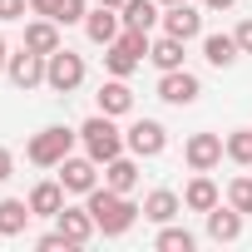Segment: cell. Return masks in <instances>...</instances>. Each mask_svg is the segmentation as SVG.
<instances>
[{
  "label": "cell",
  "instance_id": "4316f807",
  "mask_svg": "<svg viewBox=\"0 0 252 252\" xmlns=\"http://www.w3.org/2000/svg\"><path fill=\"white\" fill-rule=\"evenodd\" d=\"M227 158L232 163H252V129H237V134H227Z\"/></svg>",
  "mask_w": 252,
  "mask_h": 252
},
{
  "label": "cell",
  "instance_id": "9a60e30c",
  "mask_svg": "<svg viewBox=\"0 0 252 252\" xmlns=\"http://www.w3.org/2000/svg\"><path fill=\"white\" fill-rule=\"evenodd\" d=\"M60 208H64V183H60V178H55V183L45 178V183L30 188V213H35V218H60Z\"/></svg>",
  "mask_w": 252,
  "mask_h": 252
},
{
  "label": "cell",
  "instance_id": "4dcf8cb0",
  "mask_svg": "<svg viewBox=\"0 0 252 252\" xmlns=\"http://www.w3.org/2000/svg\"><path fill=\"white\" fill-rule=\"evenodd\" d=\"M232 35H237V45H242V55H252V20H242V25H237Z\"/></svg>",
  "mask_w": 252,
  "mask_h": 252
},
{
  "label": "cell",
  "instance_id": "9c48e42d",
  "mask_svg": "<svg viewBox=\"0 0 252 252\" xmlns=\"http://www.w3.org/2000/svg\"><path fill=\"white\" fill-rule=\"evenodd\" d=\"M163 35H178L183 45L203 35V15L188 5V0H178V5H163Z\"/></svg>",
  "mask_w": 252,
  "mask_h": 252
},
{
  "label": "cell",
  "instance_id": "d6a6232c",
  "mask_svg": "<svg viewBox=\"0 0 252 252\" xmlns=\"http://www.w3.org/2000/svg\"><path fill=\"white\" fill-rule=\"evenodd\" d=\"M30 10H35V15H50V20H55V10H60V0H30Z\"/></svg>",
  "mask_w": 252,
  "mask_h": 252
},
{
  "label": "cell",
  "instance_id": "e575fe53",
  "mask_svg": "<svg viewBox=\"0 0 252 252\" xmlns=\"http://www.w3.org/2000/svg\"><path fill=\"white\" fill-rule=\"evenodd\" d=\"M10 64V45H5V35H0V69Z\"/></svg>",
  "mask_w": 252,
  "mask_h": 252
},
{
  "label": "cell",
  "instance_id": "836d02e7",
  "mask_svg": "<svg viewBox=\"0 0 252 252\" xmlns=\"http://www.w3.org/2000/svg\"><path fill=\"white\" fill-rule=\"evenodd\" d=\"M203 5H208V10H232L237 0H203Z\"/></svg>",
  "mask_w": 252,
  "mask_h": 252
},
{
  "label": "cell",
  "instance_id": "52a82bcc",
  "mask_svg": "<svg viewBox=\"0 0 252 252\" xmlns=\"http://www.w3.org/2000/svg\"><path fill=\"white\" fill-rule=\"evenodd\" d=\"M222 154H227V144H222L218 134H193V139L183 144V158H188L193 173H213V168L222 163Z\"/></svg>",
  "mask_w": 252,
  "mask_h": 252
},
{
  "label": "cell",
  "instance_id": "ba28073f",
  "mask_svg": "<svg viewBox=\"0 0 252 252\" xmlns=\"http://www.w3.org/2000/svg\"><path fill=\"white\" fill-rule=\"evenodd\" d=\"M198 94H203V84H198V74H188V69H168V74L158 79V99H163V104L188 109V104H198Z\"/></svg>",
  "mask_w": 252,
  "mask_h": 252
},
{
  "label": "cell",
  "instance_id": "d4e9b609",
  "mask_svg": "<svg viewBox=\"0 0 252 252\" xmlns=\"http://www.w3.org/2000/svg\"><path fill=\"white\" fill-rule=\"evenodd\" d=\"M158 252H193L198 247V237L188 232V227H173V222H163V232H158V242H154Z\"/></svg>",
  "mask_w": 252,
  "mask_h": 252
},
{
  "label": "cell",
  "instance_id": "44dd1931",
  "mask_svg": "<svg viewBox=\"0 0 252 252\" xmlns=\"http://www.w3.org/2000/svg\"><path fill=\"white\" fill-rule=\"evenodd\" d=\"M104 183H109L114 193H134V188H139V163L124 158V154L109 158V163H104Z\"/></svg>",
  "mask_w": 252,
  "mask_h": 252
},
{
  "label": "cell",
  "instance_id": "d6986e66",
  "mask_svg": "<svg viewBox=\"0 0 252 252\" xmlns=\"http://www.w3.org/2000/svg\"><path fill=\"white\" fill-rule=\"evenodd\" d=\"M222 198H218V183L208 178V173H198L188 188H183V208H193V213H213Z\"/></svg>",
  "mask_w": 252,
  "mask_h": 252
},
{
  "label": "cell",
  "instance_id": "f1b7e54d",
  "mask_svg": "<svg viewBox=\"0 0 252 252\" xmlns=\"http://www.w3.org/2000/svg\"><path fill=\"white\" fill-rule=\"evenodd\" d=\"M35 247H40V252H60V247H74V242H69V237H64L60 227H55V232H45V237H35Z\"/></svg>",
  "mask_w": 252,
  "mask_h": 252
},
{
  "label": "cell",
  "instance_id": "6da1fadb",
  "mask_svg": "<svg viewBox=\"0 0 252 252\" xmlns=\"http://www.w3.org/2000/svg\"><path fill=\"white\" fill-rule=\"evenodd\" d=\"M84 198H89L84 208L94 213V222H99V232H104V237H124V232L134 227V218L144 213V208H134V203H129V193H114L109 183H104V188H89Z\"/></svg>",
  "mask_w": 252,
  "mask_h": 252
},
{
  "label": "cell",
  "instance_id": "8d00e7d4",
  "mask_svg": "<svg viewBox=\"0 0 252 252\" xmlns=\"http://www.w3.org/2000/svg\"><path fill=\"white\" fill-rule=\"evenodd\" d=\"M158 5H178V0H158Z\"/></svg>",
  "mask_w": 252,
  "mask_h": 252
},
{
  "label": "cell",
  "instance_id": "d590c367",
  "mask_svg": "<svg viewBox=\"0 0 252 252\" xmlns=\"http://www.w3.org/2000/svg\"><path fill=\"white\" fill-rule=\"evenodd\" d=\"M99 5H114V10H124V0H99Z\"/></svg>",
  "mask_w": 252,
  "mask_h": 252
},
{
  "label": "cell",
  "instance_id": "cb8c5ba5",
  "mask_svg": "<svg viewBox=\"0 0 252 252\" xmlns=\"http://www.w3.org/2000/svg\"><path fill=\"white\" fill-rule=\"evenodd\" d=\"M149 60L168 74V69H183V40L178 35H158L154 45H149Z\"/></svg>",
  "mask_w": 252,
  "mask_h": 252
},
{
  "label": "cell",
  "instance_id": "1f68e13d",
  "mask_svg": "<svg viewBox=\"0 0 252 252\" xmlns=\"http://www.w3.org/2000/svg\"><path fill=\"white\" fill-rule=\"evenodd\" d=\"M10 173H15V154H10V149H5V144H0V183H5V178H10Z\"/></svg>",
  "mask_w": 252,
  "mask_h": 252
},
{
  "label": "cell",
  "instance_id": "3957f363",
  "mask_svg": "<svg viewBox=\"0 0 252 252\" xmlns=\"http://www.w3.org/2000/svg\"><path fill=\"white\" fill-rule=\"evenodd\" d=\"M74 129H64V124H50V129H40L30 144H25V158L35 163V168H60L64 158H69V149H74Z\"/></svg>",
  "mask_w": 252,
  "mask_h": 252
},
{
  "label": "cell",
  "instance_id": "8992f818",
  "mask_svg": "<svg viewBox=\"0 0 252 252\" xmlns=\"http://www.w3.org/2000/svg\"><path fill=\"white\" fill-rule=\"evenodd\" d=\"M124 144H129L134 158H158V154L168 149V129H163L158 119H134L129 134H124Z\"/></svg>",
  "mask_w": 252,
  "mask_h": 252
},
{
  "label": "cell",
  "instance_id": "ac0fdd59",
  "mask_svg": "<svg viewBox=\"0 0 252 252\" xmlns=\"http://www.w3.org/2000/svg\"><path fill=\"white\" fill-rule=\"evenodd\" d=\"M25 50H35V55H55L60 50V25L45 15V20H35V25H25Z\"/></svg>",
  "mask_w": 252,
  "mask_h": 252
},
{
  "label": "cell",
  "instance_id": "7a4b0ae2",
  "mask_svg": "<svg viewBox=\"0 0 252 252\" xmlns=\"http://www.w3.org/2000/svg\"><path fill=\"white\" fill-rule=\"evenodd\" d=\"M149 45H154V40H149V30H129V25H124V30H119V40H114V45H104V69H109V74H119V79H129V74L149 60Z\"/></svg>",
  "mask_w": 252,
  "mask_h": 252
},
{
  "label": "cell",
  "instance_id": "5bb4252c",
  "mask_svg": "<svg viewBox=\"0 0 252 252\" xmlns=\"http://www.w3.org/2000/svg\"><path fill=\"white\" fill-rule=\"evenodd\" d=\"M129 109H134V89L124 84L119 74H114L109 84H99V114H109V119H124Z\"/></svg>",
  "mask_w": 252,
  "mask_h": 252
},
{
  "label": "cell",
  "instance_id": "5b68a950",
  "mask_svg": "<svg viewBox=\"0 0 252 252\" xmlns=\"http://www.w3.org/2000/svg\"><path fill=\"white\" fill-rule=\"evenodd\" d=\"M45 84L55 89V94H74L79 84H84V60L74 55V50H55L50 60H45Z\"/></svg>",
  "mask_w": 252,
  "mask_h": 252
},
{
  "label": "cell",
  "instance_id": "f546056e",
  "mask_svg": "<svg viewBox=\"0 0 252 252\" xmlns=\"http://www.w3.org/2000/svg\"><path fill=\"white\" fill-rule=\"evenodd\" d=\"M25 5L30 0H0V20H25Z\"/></svg>",
  "mask_w": 252,
  "mask_h": 252
},
{
  "label": "cell",
  "instance_id": "8fae6325",
  "mask_svg": "<svg viewBox=\"0 0 252 252\" xmlns=\"http://www.w3.org/2000/svg\"><path fill=\"white\" fill-rule=\"evenodd\" d=\"M60 183H64V193H89V188H99V163L84 154V158H64L60 163Z\"/></svg>",
  "mask_w": 252,
  "mask_h": 252
},
{
  "label": "cell",
  "instance_id": "603a6c76",
  "mask_svg": "<svg viewBox=\"0 0 252 252\" xmlns=\"http://www.w3.org/2000/svg\"><path fill=\"white\" fill-rule=\"evenodd\" d=\"M242 55V45H237V35H208L203 40V60L213 64V69H227L232 60Z\"/></svg>",
  "mask_w": 252,
  "mask_h": 252
},
{
  "label": "cell",
  "instance_id": "30bf717a",
  "mask_svg": "<svg viewBox=\"0 0 252 252\" xmlns=\"http://www.w3.org/2000/svg\"><path fill=\"white\" fill-rule=\"evenodd\" d=\"M5 74H10V84H15V89H40V84H45V55L20 50V55H10Z\"/></svg>",
  "mask_w": 252,
  "mask_h": 252
},
{
  "label": "cell",
  "instance_id": "e0dca14e",
  "mask_svg": "<svg viewBox=\"0 0 252 252\" xmlns=\"http://www.w3.org/2000/svg\"><path fill=\"white\" fill-rule=\"evenodd\" d=\"M30 218V198H0V237H20Z\"/></svg>",
  "mask_w": 252,
  "mask_h": 252
},
{
  "label": "cell",
  "instance_id": "ffe728a7",
  "mask_svg": "<svg viewBox=\"0 0 252 252\" xmlns=\"http://www.w3.org/2000/svg\"><path fill=\"white\" fill-rule=\"evenodd\" d=\"M178 208H183V203H178V193H173V188H154V193L144 198V218H149V222H158V227H163V222H173V218H178Z\"/></svg>",
  "mask_w": 252,
  "mask_h": 252
},
{
  "label": "cell",
  "instance_id": "484cf974",
  "mask_svg": "<svg viewBox=\"0 0 252 252\" xmlns=\"http://www.w3.org/2000/svg\"><path fill=\"white\" fill-rule=\"evenodd\" d=\"M227 203H232V208H237L242 218H252V178H247V173L227 183Z\"/></svg>",
  "mask_w": 252,
  "mask_h": 252
},
{
  "label": "cell",
  "instance_id": "4fadbf2b",
  "mask_svg": "<svg viewBox=\"0 0 252 252\" xmlns=\"http://www.w3.org/2000/svg\"><path fill=\"white\" fill-rule=\"evenodd\" d=\"M119 25H124V15H119L114 5H99V10L84 15V35H89L94 45H114V40H119Z\"/></svg>",
  "mask_w": 252,
  "mask_h": 252
},
{
  "label": "cell",
  "instance_id": "7402d4cb",
  "mask_svg": "<svg viewBox=\"0 0 252 252\" xmlns=\"http://www.w3.org/2000/svg\"><path fill=\"white\" fill-rule=\"evenodd\" d=\"M124 25L129 30H154L158 20H163V10H158V0H124Z\"/></svg>",
  "mask_w": 252,
  "mask_h": 252
},
{
  "label": "cell",
  "instance_id": "2e32d148",
  "mask_svg": "<svg viewBox=\"0 0 252 252\" xmlns=\"http://www.w3.org/2000/svg\"><path fill=\"white\" fill-rule=\"evenodd\" d=\"M208 237H213V242H237V237H242V213H237L232 203H227V208L218 203V208L208 213Z\"/></svg>",
  "mask_w": 252,
  "mask_h": 252
},
{
  "label": "cell",
  "instance_id": "7c38bea8",
  "mask_svg": "<svg viewBox=\"0 0 252 252\" xmlns=\"http://www.w3.org/2000/svg\"><path fill=\"white\" fill-rule=\"evenodd\" d=\"M55 227L74 242V247H84L94 232H99V222H94V213L89 208H60V218H55Z\"/></svg>",
  "mask_w": 252,
  "mask_h": 252
},
{
  "label": "cell",
  "instance_id": "83f0119b",
  "mask_svg": "<svg viewBox=\"0 0 252 252\" xmlns=\"http://www.w3.org/2000/svg\"><path fill=\"white\" fill-rule=\"evenodd\" d=\"M89 5L84 0H60V10H55V25H84Z\"/></svg>",
  "mask_w": 252,
  "mask_h": 252
},
{
  "label": "cell",
  "instance_id": "277c9868",
  "mask_svg": "<svg viewBox=\"0 0 252 252\" xmlns=\"http://www.w3.org/2000/svg\"><path fill=\"white\" fill-rule=\"evenodd\" d=\"M79 144H84V154H89L99 168H104L109 158H119V154H124V134L114 129V119H109V114H94V119H84Z\"/></svg>",
  "mask_w": 252,
  "mask_h": 252
}]
</instances>
